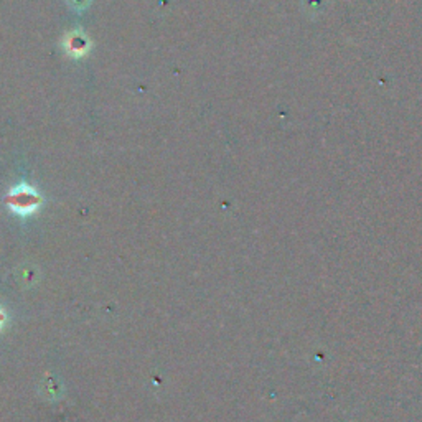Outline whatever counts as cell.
<instances>
[{
	"mask_svg": "<svg viewBox=\"0 0 422 422\" xmlns=\"http://www.w3.org/2000/svg\"><path fill=\"white\" fill-rule=\"evenodd\" d=\"M6 319H7L6 312H3L2 307H0V328H2V327H3V323H6Z\"/></svg>",
	"mask_w": 422,
	"mask_h": 422,
	"instance_id": "5",
	"label": "cell"
},
{
	"mask_svg": "<svg viewBox=\"0 0 422 422\" xmlns=\"http://www.w3.org/2000/svg\"><path fill=\"white\" fill-rule=\"evenodd\" d=\"M61 385L58 380L53 376L43 378V381L40 382V393H42L48 399H56L61 394Z\"/></svg>",
	"mask_w": 422,
	"mask_h": 422,
	"instance_id": "3",
	"label": "cell"
},
{
	"mask_svg": "<svg viewBox=\"0 0 422 422\" xmlns=\"http://www.w3.org/2000/svg\"><path fill=\"white\" fill-rule=\"evenodd\" d=\"M63 47L66 55L73 56V58H83L91 50V42L83 30H73L65 37Z\"/></svg>",
	"mask_w": 422,
	"mask_h": 422,
	"instance_id": "2",
	"label": "cell"
},
{
	"mask_svg": "<svg viewBox=\"0 0 422 422\" xmlns=\"http://www.w3.org/2000/svg\"><path fill=\"white\" fill-rule=\"evenodd\" d=\"M71 6L76 8V10H83V8H86L87 6H90L91 0H68Z\"/></svg>",
	"mask_w": 422,
	"mask_h": 422,
	"instance_id": "4",
	"label": "cell"
},
{
	"mask_svg": "<svg viewBox=\"0 0 422 422\" xmlns=\"http://www.w3.org/2000/svg\"><path fill=\"white\" fill-rule=\"evenodd\" d=\"M43 203V198L40 193L35 190L32 185L20 183L15 188H12L7 195V205L13 213L20 214V217H28L33 214Z\"/></svg>",
	"mask_w": 422,
	"mask_h": 422,
	"instance_id": "1",
	"label": "cell"
}]
</instances>
